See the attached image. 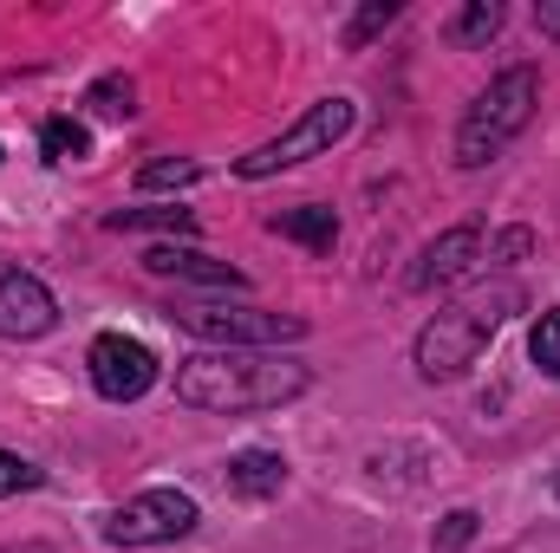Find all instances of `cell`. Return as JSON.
Returning a JSON list of instances; mask_svg holds the SVG:
<instances>
[{"mask_svg":"<svg viewBox=\"0 0 560 553\" xmlns=\"http://www.w3.org/2000/svg\"><path fill=\"white\" fill-rule=\"evenodd\" d=\"M85 372H92V391L112 398V404H138L143 391L156 385V352L143 339L125 332H98L92 352H85Z\"/></svg>","mask_w":560,"mask_h":553,"instance_id":"cell-7","label":"cell"},{"mask_svg":"<svg viewBox=\"0 0 560 553\" xmlns=\"http://www.w3.org/2000/svg\"><path fill=\"white\" fill-rule=\"evenodd\" d=\"M306 385H313V372L300 358H280V352H196L176 365V398L209 416L280 411Z\"/></svg>","mask_w":560,"mask_h":553,"instance_id":"cell-1","label":"cell"},{"mask_svg":"<svg viewBox=\"0 0 560 553\" xmlns=\"http://www.w3.org/2000/svg\"><path fill=\"white\" fill-rule=\"evenodd\" d=\"M509 313H522V286H489V293H469V299L443 306V313L418 332V345H411L418 378L423 385H450V378H463V372L489 352V339L509 326Z\"/></svg>","mask_w":560,"mask_h":553,"instance_id":"cell-2","label":"cell"},{"mask_svg":"<svg viewBox=\"0 0 560 553\" xmlns=\"http://www.w3.org/2000/svg\"><path fill=\"white\" fill-rule=\"evenodd\" d=\"M222 475H229V495H242V502H275L280 489H287V456H275V449H235Z\"/></svg>","mask_w":560,"mask_h":553,"instance_id":"cell-11","label":"cell"},{"mask_svg":"<svg viewBox=\"0 0 560 553\" xmlns=\"http://www.w3.org/2000/svg\"><path fill=\"white\" fill-rule=\"evenodd\" d=\"M85 105H92L98 118H131V111H138V85H131V79H98V85L85 92Z\"/></svg>","mask_w":560,"mask_h":553,"instance_id":"cell-17","label":"cell"},{"mask_svg":"<svg viewBox=\"0 0 560 553\" xmlns=\"http://www.w3.org/2000/svg\"><path fill=\"white\" fill-rule=\"evenodd\" d=\"M196 521H202V508L183 489H143L138 502H125L105 521V541L112 548H170V541L196 534Z\"/></svg>","mask_w":560,"mask_h":553,"instance_id":"cell-6","label":"cell"},{"mask_svg":"<svg viewBox=\"0 0 560 553\" xmlns=\"http://www.w3.org/2000/svg\"><path fill=\"white\" fill-rule=\"evenodd\" d=\"M7 274H13V268H7V261H0V280H7Z\"/></svg>","mask_w":560,"mask_h":553,"instance_id":"cell-25","label":"cell"},{"mask_svg":"<svg viewBox=\"0 0 560 553\" xmlns=\"http://www.w3.org/2000/svg\"><path fill=\"white\" fill-rule=\"evenodd\" d=\"M105 228H118V235H138V228H176V235H196V215H189V209H112Z\"/></svg>","mask_w":560,"mask_h":553,"instance_id":"cell-15","label":"cell"},{"mask_svg":"<svg viewBox=\"0 0 560 553\" xmlns=\"http://www.w3.org/2000/svg\"><path fill=\"white\" fill-rule=\"evenodd\" d=\"M52 319H59V306H52L46 280H33L26 268L0 280V339H39V332H52Z\"/></svg>","mask_w":560,"mask_h":553,"instance_id":"cell-9","label":"cell"},{"mask_svg":"<svg viewBox=\"0 0 560 553\" xmlns=\"http://www.w3.org/2000/svg\"><path fill=\"white\" fill-rule=\"evenodd\" d=\"M528 248H535V235H528V228H509V235H495V242H489V255H482V261H489V268H515Z\"/></svg>","mask_w":560,"mask_h":553,"instance_id":"cell-22","label":"cell"},{"mask_svg":"<svg viewBox=\"0 0 560 553\" xmlns=\"http://www.w3.org/2000/svg\"><path fill=\"white\" fill-rule=\"evenodd\" d=\"M352 98H319V105H306L280 138H268L261 150H248L242 163H235V176H248V183H261V176H280V169H300L306 156H326L332 143L352 131Z\"/></svg>","mask_w":560,"mask_h":553,"instance_id":"cell-5","label":"cell"},{"mask_svg":"<svg viewBox=\"0 0 560 553\" xmlns=\"http://www.w3.org/2000/svg\"><path fill=\"white\" fill-rule=\"evenodd\" d=\"M189 339L215 345V352H268V345H293L306 339L300 313H268V306H229V299H183L170 313Z\"/></svg>","mask_w":560,"mask_h":553,"instance_id":"cell-4","label":"cell"},{"mask_svg":"<svg viewBox=\"0 0 560 553\" xmlns=\"http://www.w3.org/2000/svg\"><path fill=\"white\" fill-rule=\"evenodd\" d=\"M502 20H509V7L502 0H469V7H456L450 13V46H489L495 33H502Z\"/></svg>","mask_w":560,"mask_h":553,"instance_id":"cell-13","label":"cell"},{"mask_svg":"<svg viewBox=\"0 0 560 553\" xmlns=\"http://www.w3.org/2000/svg\"><path fill=\"white\" fill-rule=\"evenodd\" d=\"M528 358H535L548 378H560V306L541 313V326H535V339H528Z\"/></svg>","mask_w":560,"mask_h":553,"instance_id":"cell-18","label":"cell"},{"mask_svg":"<svg viewBox=\"0 0 560 553\" xmlns=\"http://www.w3.org/2000/svg\"><path fill=\"white\" fill-rule=\"evenodd\" d=\"M202 176V163L196 156H156V163H143L138 169V189L150 196V189H189Z\"/></svg>","mask_w":560,"mask_h":553,"instance_id":"cell-16","label":"cell"},{"mask_svg":"<svg viewBox=\"0 0 560 553\" xmlns=\"http://www.w3.org/2000/svg\"><path fill=\"white\" fill-rule=\"evenodd\" d=\"M469 541H476V508L443 515V528H436V553H463Z\"/></svg>","mask_w":560,"mask_h":553,"instance_id":"cell-20","label":"cell"},{"mask_svg":"<svg viewBox=\"0 0 560 553\" xmlns=\"http://www.w3.org/2000/svg\"><path fill=\"white\" fill-rule=\"evenodd\" d=\"M268 228L287 235V242H306L313 255H332V242H339V215H332V209H319V202L280 209V215H268Z\"/></svg>","mask_w":560,"mask_h":553,"instance_id":"cell-12","label":"cell"},{"mask_svg":"<svg viewBox=\"0 0 560 553\" xmlns=\"http://www.w3.org/2000/svg\"><path fill=\"white\" fill-rule=\"evenodd\" d=\"M535 105H541V72L535 66L495 72L476 92V105L463 111V125H456V169H489L509 143L535 125Z\"/></svg>","mask_w":560,"mask_h":553,"instance_id":"cell-3","label":"cell"},{"mask_svg":"<svg viewBox=\"0 0 560 553\" xmlns=\"http://www.w3.org/2000/svg\"><path fill=\"white\" fill-rule=\"evenodd\" d=\"M0 553H52L46 541H13V548H0Z\"/></svg>","mask_w":560,"mask_h":553,"instance_id":"cell-24","label":"cell"},{"mask_svg":"<svg viewBox=\"0 0 560 553\" xmlns=\"http://www.w3.org/2000/svg\"><path fill=\"white\" fill-rule=\"evenodd\" d=\"M39 150H46V163H85V156H92V131H85L79 118H46Z\"/></svg>","mask_w":560,"mask_h":553,"instance_id":"cell-14","label":"cell"},{"mask_svg":"<svg viewBox=\"0 0 560 553\" xmlns=\"http://www.w3.org/2000/svg\"><path fill=\"white\" fill-rule=\"evenodd\" d=\"M482 255H489V242H482V228L476 222H456V228H443L430 248L418 255V268H411V286L418 293H436V286H456L463 274H476L482 268Z\"/></svg>","mask_w":560,"mask_h":553,"instance_id":"cell-8","label":"cell"},{"mask_svg":"<svg viewBox=\"0 0 560 553\" xmlns=\"http://www.w3.org/2000/svg\"><path fill=\"white\" fill-rule=\"evenodd\" d=\"M26 489H39V469H33L26 456L0 449V495H26Z\"/></svg>","mask_w":560,"mask_h":553,"instance_id":"cell-21","label":"cell"},{"mask_svg":"<svg viewBox=\"0 0 560 553\" xmlns=\"http://www.w3.org/2000/svg\"><path fill=\"white\" fill-rule=\"evenodd\" d=\"M535 26H541L548 39H560V0H541V7H535Z\"/></svg>","mask_w":560,"mask_h":553,"instance_id":"cell-23","label":"cell"},{"mask_svg":"<svg viewBox=\"0 0 560 553\" xmlns=\"http://www.w3.org/2000/svg\"><path fill=\"white\" fill-rule=\"evenodd\" d=\"M392 20H398V0H372V7H359V20L346 26V46H352V52H359V46H372Z\"/></svg>","mask_w":560,"mask_h":553,"instance_id":"cell-19","label":"cell"},{"mask_svg":"<svg viewBox=\"0 0 560 553\" xmlns=\"http://www.w3.org/2000/svg\"><path fill=\"white\" fill-rule=\"evenodd\" d=\"M143 268L163 280H196V286H229V293H242L248 274L242 268H229V261H209V255H196V248H150L143 255Z\"/></svg>","mask_w":560,"mask_h":553,"instance_id":"cell-10","label":"cell"}]
</instances>
